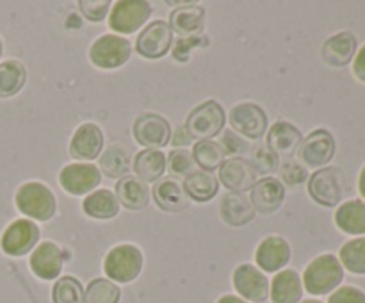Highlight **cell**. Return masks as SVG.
<instances>
[{"label":"cell","instance_id":"25","mask_svg":"<svg viewBox=\"0 0 365 303\" xmlns=\"http://www.w3.org/2000/svg\"><path fill=\"white\" fill-rule=\"evenodd\" d=\"M116 198L128 210H141L150 202V189L134 175H125L116 182Z\"/></svg>","mask_w":365,"mask_h":303},{"label":"cell","instance_id":"23","mask_svg":"<svg viewBox=\"0 0 365 303\" xmlns=\"http://www.w3.org/2000/svg\"><path fill=\"white\" fill-rule=\"evenodd\" d=\"M269 298L273 303H299L303 298V282L298 271L282 269L269 282Z\"/></svg>","mask_w":365,"mask_h":303},{"label":"cell","instance_id":"21","mask_svg":"<svg viewBox=\"0 0 365 303\" xmlns=\"http://www.w3.org/2000/svg\"><path fill=\"white\" fill-rule=\"evenodd\" d=\"M150 196H153L155 205L164 212H182L191 203L182 185L173 178H163V180L155 182Z\"/></svg>","mask_w":365,"mask_h":303},{"label":"cell","instance_id":"20","mask_svg":"<svg viewBox=\"0 0 365 303\" xmlns=\"http://www.w3.org/2000/svg\"><path fill=\"white\" fill-rule=\"evenodd\" d=\"M303 141V134L298 127L289 121H277L269 127L266 138V146L277 157H289L299 148Z\"/></svg>","mask_w":365,"mask_h":303},{"label":"cell","instance_id":"36","mask_svg":"<svg viewBox=\"0 0 365 303\" xmlns=\"http://www.w3.org/2000/svg\"><path fill=\"white\" fill-rule=\"evenodd\" d=\"M53 303H84V287L81 280L71 274L57 278L52 289Z\"/></svg>","mask_w":365,"mask_h":303},{"label":"cell","instance_id":"7","mask_svg":"<svg viewBox=\"0 0 365 303\" xmlns=\"http://www.w3.org/2000/svg\"><path fill=\"white\" fill-rule=\"evenodd\" d=\"M152 6L145 0H120L113 4L109 27L120 34H134L152 16Z\"/></svg>","mask_w":365,"mask_h":303},{"label":"cell","instance_id":"10","mask_svg":"<svg viewBox=\"0 0 365 303\" xmlns=\"http://www.w3.org/2000/svg\"><path fill=\"white\" fill-rule=\"evenodd\" d=\"M335 138L327 128L312 130L302 141L298 148V157L305 166L324 168L335 157Z\"/></svg>","mask_w":365,"mask_h":303},{"label":"cell","instance_id":"3","mask_svg":"<svg viewBox=\"0 0 365 303\" xmlns=\"http://www.w3.org/2000/svg\"><path fill=\"white\" fill-rule=\"evenodd\" d=\"M18 210L36 221H48L56 216L57 202L48 185L41 182H27L20 185L14 196Z\"/></svg>","mask_w":365,"mask_h":303},{"label":"cell","instance_id":"13","mask_svg":"<svg viewBox=\"0 0 365 303\" xmlns=\"http://www.w3.org/2000/svg\"><path fill=\"white\" fill-rule=\"evenodd\" d=\"M235 291L239 292V298L253 303H264L269 298V280L253 264H241L235 267L232 274Z\"/></svg>","mask_w":365,"mask_h":303},{"label":"cell","instance_id":"12","mask_svg":"<svg viewBox=\"0 0 365 303\" xmlns=\"http://www.w3.org/2000/svg\"><path fill=\"white\" fill-rule=\"evenodd\" d=\"M39 235H41V232H39V227L34 221L20 217L4 230L0 246H2L4 253H7V255L21 257L38 245Z\"/></svg>","mask_w":365,"mask_h":303},{"label":"cell","instance_id":"38","mask_svg":"<svg viewBox=\"0 0 365 303\" xmlns=\"http://www.w3.org/2000/svg\"><path fill=\"white\" fill-rule=\"evenodd\" d=\"M280 175H282V184H287V185H299L303 182L309 180V173H307V168L302 166L296 160L289 159L284 160L280 164Z\"/></svg>","mask_w":365,"mask_h":303},{"label":"cell","instance_id":"30","mask_svg":"<svg viewBox=\"0 0 365 303\" xmlns=\"http://www.w3.org/2000/svg\"><path fill=\"white\" fill-rule=\"evenodd\" d=\"M82 210L93 220H110L120 212V203L109 189H96L89 192L82 202Z\"/></svg>","mask_w":365,"mask_h":303},{"label":"cell","instance_id":"15","mask_svg":"<svg viewBox=\"0 0 365 303\" xmlns=\"http://www.w3.org/2000/svg\"><path fill=\"white\" fill-rule=\"evenodd\" d=\"M66 253L52 241H43L32 252L31 260V269L41 280H56L61 274L64 266V259Z\"/></svg>","mask_w":365,"mask_h":303},{"label":"cell","instance_id":"29","mask_svg":"<svg viewBox=\"0 0 365 303\" xmlns=\"http://www.w3.org/2000/svg\"><path fill=\"white\" fill-rule=\"evenodd\" d=\"M335 225L349 235H365V202L349 200L335 210Z\"/></svg>","mask_w":365,"mask_h":303},{"label":"cell","instance_id":"4","mask_svg":"<svg viewBox=\"0 0 365 303\" xmlns=\"http://www.w3.org/2000/svg\"><path fill=\"white\" fill-rule=\"evenodd\" d=\"M225 123H227V114L223 107L216 100H205L189 113L184 127L192 141L195 139L203 141V139L216 138L220 132H223Z\"/></svg>","mask_w":365,"mask_h":303},{"label":"cell","instance_id":"44","mask_svg":"<svg viewBox=\"0 0 365 303\" xmlns=\"http://www.w3.org/2000/svg\"><path fill=\"white\" fill-rule=\"evenodd\" d=\"M353 73L365 84V45L360 50H356L355 61H353Z\"/></svg>","mask_w":365,"mask_h":303},{"label":"cell","instance_id":"40","mask_svg":"<svg viewBox=\"0 0 365 303\" xmlns=\"http://www.w3.org/2000/svg\"><path fill=\"white\" fill-rule=\"evenodd\" d=\"M168 164H170V170L173 171L175 175H185L187 177L189 173L195 171V160H192L191 152H187L185 148L182 150H173L168 157Z\"/></svg>","mask_w":365,"mask_h":303},{"label":"cell","instance_id":"34","mask_svg":"<svg viewBox=\"0 0 365 303\" xmlns=\"http://www.w3.org/2000/svg\"><path fill=\"white\" fill-rule=\"evenodd\" d=\"M339 260L349 273L365 274V237L344 242L339 252Z\"/></svg>","mask_w":365,"mask_h":303},{"label":"cell","instance_id":"37","mask_svg":"<svg viewBox=\"0 0 365 303\" xmlns=\"http://www.w3.org/2000/svg\"><path fill=\"white\" fill-rule=\"evenodd\" d=\"M252 166L253 170L257 171V175H264V177H271L274 171H278V157L267 148L266 145H257L255 148L252 150Z\"/></svg>","mask_w":365,"mask_h":303},{"label":"cell","instance_id":"5","mask_svg":"<svg viewBox=\"0 0 365 303\" xmlns=\"http://www.w3.org/2000/svg\"><path fill=\"white\" fill-rule=\"evenodd\" d=\"M344 173L334 166H324L307 180L310 198L323 207H337L344 198Z\"/></svg>","mask_w":365,"mask_h":303},{"label":"cell","instance_id":"26","mask_svg":"<svg viewBox=\"0 0 365 303\" xmlns=\"http://www.w3.org/2000/svg\"><path fill=\"white\" fill-rule=\"evenodd\" d=\"M170 27L177 34L191 38V36L202 32L205 27V9L198 4L173 9L170 13Z\"/></svg>","mask_w":365,"mask_h":303},{"label":"cell","instance_id":"49","mask_svg":"<svg viewBox=\"0 0 365 303\" xmlns=\"http://www.w3.org/2000/svg\"><path fill=\"white\" fill-rule=\"evenodd\" d=\"M2 50H4V46H2V41H0V57H2Z\"/></svg>","mask_w":365,"mask_h":303},{"label":"cell","instance_id":"46","mask_svg":"<svg viewBox=\"0 0 365 303\" xmlns=\"http://www.w3.org/2000/svg\"><path fill=\"white\" fill-rule=\"evenodd\" d=\"M217 303H248V302L242 298H239V296H235V294H225L217 299Z\"/></svg>","mask_w":365,"mask_h":303},{"label":"cell","instance_id":"1","mask_svg":"<svg viewBox=\"0 0 365 303\" xmlns=\"http://www.w3.org/2000/svg\"><path fill=\"white\" fill-rule=\"evenodd\" d=\"M342 280H344V267H342L339 257L331 255V253L316 257L307 266L302 278L303 287L314 296L330 294L335 289H339Z\"/></svg>","mask_w":365,"mask_h":303},{"label":"cell","instance_id":"18","mask_svg":"<svg viewBox=\"0 0 365 303\" xmlns=\"http://www.w3.org/2000/svg\"><path fill=\"white\" fill-rule=\"evenodd\" d=\"M289 260H291V246L280 235H269L257 246L255 262L260 271L278 273L287 266Z\"/></svg>","mask_w":365,"mask_h":303},{"label":"cell","instance_id":"9","mask_svg":"<svg viewBox=\"0 0 365 303\" xmlns=\"http://www.w3.org/2000/svg\"><path fill=\"white\" fill-rule=\"evenodd\" d=\"M173 45V31L164 20H153L139 32L135 39V50L145 59H160Z\"/></svg>","mask_w":365,"mask_h":303},{"label":"cell","instance_id":"22","mask_svg":"<svg viewBox=\"0 0 365 303\" xmlns=\"http://www.w3.org/2000/svg\"><path fill=\"white\" fill-rule=\"evenodd\" d=\"M356 38L351 32H337L330 36L323 45V59L324 63L334 68L348 66L356 56Z\"/></svg>","mask_w":365,"mask_h":303},{"label":"cell","instance_id":"27","mask_svg":"<svg viewBox=\"0 0 365 303\" xmlns=\"http://www.w3.org/2000/svg\"><path fill=\"white\" fill-rule=\"evenodd\" d=\"M168 157L164 152L155 148H145L135 155L134 159V173L145 184L159 182L160 177L166 171Z\"/></svg>","mask_w":365,"mask_h":303},{"label":"cell","instance_id":"39","mask_svg":"<svg viewBox=\"0 0 365 303\" xmlns=\"http://www.w3.org/2000/svg\"><path fill=\"white\" fill-rule=\"evenodd\" d=\"M110 2L109 0H81L78 2V9L84 14L86 20L93 21H102L107 14L110 13Z\"/></svg>","mask_w":365,"mask_h":303},{"label":"cell","instance_id":"17","mask_svg":"<svg viewBox=\"0 0 365 303\" xmlns=\"http://www.w3.org/2000/svg\"><path fill=\"white\" fill-rule=\"evenodd\" d=\"M220 175L217 180L230 189L232 192H245L255 185L257 171L253 170L252 163L245 157H232V159H225V163L220 166Z\"/></svg>","mask_w":365,"mask_h":303},{"label":"cell","instance_id":"47","mask_svg":"<svg viewBox=\"0 0 365 303\" xmlns=\"http://www.w3.org/2000/svg\"><path fill=\"white\" fill-rule=\"evenodd\" d=\"M359 191L362 195V198L365 200V166L360 171V177H359Z\"/></svg>","mask_w":365,"mask_h":303},{"label":"cell","instance_id":"16","mask_svg":"<svg viewBox=\"0 0 365 303\" xmlns=\"http://www.w3.org/2000/svg\"><path fill=\"white\" fill-rule=\"evenodd\" d=\"M250 202L259 214H274L285 202V185L277 177H262L250 189Z\"/></svg>","mask_w":365,"mask_h":303},{"label":"cell","instance_id":"2","mask_svg":"<svg viewBox=\"0 0 365 303\" xmlns=\"http://www.w3.org/2000/svg\"><path fill=\"white\" fill-rule=\"evenodd\" d=\"M143 264H145V259H143L141 250L130 242H123L107 252L103 259V271L110 282L130 284L141 274Z\"/></svg>","mask_w":365,"mask_h":303},{"label":"cell","instance_id":"6","mask_svg":"<svg viewBox=\"0 0 365 303\" xmlns=\"http://www.w3.org/2000/svg\"><path fill=\"white\" fill-rule=\"evenodd\" d=\"M132 56V45L127 38L118 34H103L89 48V59L96 68L116 70Z\"/></svg>","mask_w":365,"mask_h":303},{"label":"cell","instance_id":"41","mask_svg":"<svg viewBox=\"0 0 365 303\" xmlns=\"http://www.w3.org/2000/svg\"><path fill=\"white\" fill-rule=\"evenodd\" d=\"M328 303H365V292L353 285H344L331 292Z\"/></svg>","mask_w":365,"mask_h":303},{"label":"cell","instance_id":"14","mask_svg":"<svg viewBox=\"0 0 365 303\" xmlns=\"http://www.w3.org/2000/svg\"><path fill=\"white\" fill-rule=\"evenodd\" d=\"M100 182H102V173L95 164L89 163L68 164L59 173L61 188L73 196L89 195V192L96 191Z\"/></svg>","mask_w":365,"mask_h":303},{"label":"cell","instance_id":"33","mask_svg":"<svg viewBox=\"0 0 365 303\" xmlns=\"http://www.w3.org/2000/svg\"><path fill=\"white\" fill-rule=\"evenodd\" d=\"M130 170V155L120 145H110L100 155V173L109 178H121Z\"/></svg>","mask_w":365,"mask_h":303},{"label":"cell","instance_id":"42","mask_svg":"<svg viewBox=\"0 0 365 303\" xmlns=\"http://www.w3.org/2000/svg\"><path fill=\"white\" fill-rule=\"evenodd\" d=\"M209 45V39H205L203 36H191V38H182L180 41L175 45L173 48V57L177 61H182V63H185V61L189 59V52H191L195 46H205Z\"/></svg>","mask_w":365,"mask_h":303},{"label":"cell","instance_id":"32","mask_svg":"<svg viewBox=\"0 0 365 303\" xmlns=\"http://www.w3.org/2000/svg\"><path fill=\"white\" fill-rule=\"evenodd\" d=\"M192 160L196 166L202 168V171L212 173V171L220 170L221 164L225 163V150L221 148L220 143L212 141V139H203V141H196L191 150Z\"/></svg>","mask_w":365,"mask_h":303},{"label":"cell","instance_id":"11","mask_svg":"<svg viewBox=\"0 0 365 303\" xmlns=\"http://www.w3.org/2000/svg\"><path fill=\"white\" fill-rule=\"evenodd\" d=\"M134 139L145 148H163L171 143V125L160 114L145 113L134 120Z\"/></svg>","mask_w":365,"mask_h":303},{"label":"cell","instance_id":"35","mask_svg":"<svg viewBox=\"0 0 365 303\" xmlns=\"http://www.w3.org/2000/svg\"><path fill=\"white\" fill-rule=\"evenodd\" d=\"M121 291L109 278H95L84 291V303H118Z\"/></svg>","mask_w":365,"mask_h":303},{"label":"cell","instance_id":"43","mask_svg":"<svg viewBox=\"0 0 365 303\" xmlns=\"http://www.w3.org/2000/svg\"><path fill=\"white\" fill-rule=\"evenodd\" d=\"M221 148L225 150V153H230V155H235V153H242L248 150V145L235 134L234 130H225L223 139H221Z\"/></svg>","mask_w":365,"mask_h":303},{"label":"cell","instance_id":"24","mask_svg":"<svg viewBox=\"0 0 365 303\" xmlns=\"http://www.w3.org/2000/svg\"><path fill=\"white\" fill-rule=\"evenodd\" d=\"M250 198H246L242 192H228L220 202V216L230 227H245L255 217Z\"/></svg>","mask_w":365,"mask_h":303},{"label":"cell","instance_id":"19","mask_svg":"<svg viewBox=\"0 0 365 303\" xmlns=\"http://www.w3.org/2000/svg\"><path fill=\"white\" fill-rule=\"evenodd\" d=\"M103 150V132L95 123H82L70 141V155L75 160H93Z\"/></svg>","mask_w":365,"mask_h":303},{"label":"cell","instance_id":"31","mask_svg":"<svg viewBox=\"0 0 365 303\" xmlns=\"http://www.w3.org/2000/svg\"><path fill=\"white\" fill-rule=\"evenodd\" d=\"M27 82V70L16 59L0 63V98H11L18 95Z\"/></svg>","mask_w":365,"mask_h":303},{"label":"cell","instance_id":"48","mask_svg":"<svg viewBox=\"0 0 365 303\" xmlns=\"http://www.w3.org/2000/svg\"><path fill=\"white\" fill-rule=\"evenodd\" d=\"M302 303H323V302H319V299H305V302Z\"/></svg>","mask_w":365,"mask_h":303},{"label":"cell","instance_id":"45","mask_svg":"<svg viewBox=\"0 0 365 303\" xmlns=\"http://www.w3.org/2000/svg\"><path fill=\"white\" fill-rule=\"evenodd\" d=\"M171 145L173 146H182V148H185V146L187 145H191L192 143V139H191V135L187 134V130H185V127H178L177 130H175V134L171 135Z\"/></svg>","mask_w":365,"mask_h":303},{"label":"cell","instance_id":"28","mask_svg":"<svg viewBox=\"0 0 365 303\" xmlns=\"http://www.w3.org/2000/svg\"><path fill=\"white\" fill-rule=\"evenodd\" d=\"M182 189H184L185 196H187L189 200L198 203H205L210 202V200L217 195V191H220V180H217L212 173L195 170L192 173H189L187 177L184 178Z\"/></svg>","mask_w":365,"mask_h":303},{"label":"cell","instance_id":"8","mask_svg":"<svg viewBox=\"0 0 365 303\" xmlns=\"http://www.w3.org/2000/svg\"><path fill=\"white\" fill-rule=\"evenodd\" d=\"M228 121H230L232 130H235L242 138L253 139V141L264 138L267 130V123H269L266 111L259 103L253 102L235 103L230 109Z\"/></svg>","mask_w":365,"mask_h":303}]
</instances>
